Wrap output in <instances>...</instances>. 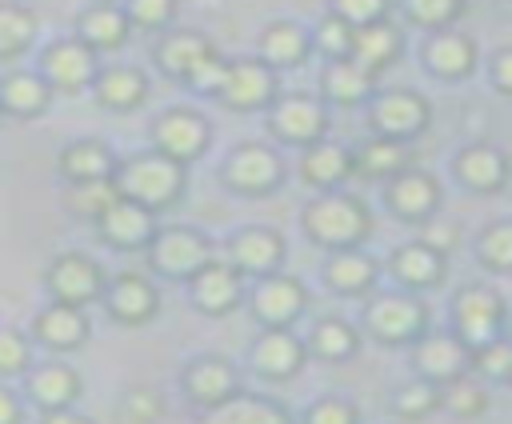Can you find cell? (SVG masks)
<instances>
[{"mask_svg":"<svg viewBox=\"0 0 512 424\" xmlns=\"http://www.w3.org/2000/svg\"><path fill=\"white\" fill-rule=\"evenodd\" d=\"M476 252H480V264H484V268L512 272V220H504V224H488V228L480 232Z\"/></svg>","mask_w":512,"mask_h":424,"instance_id":"obj_41","label":"cell"},{"mask_svg":"<svg viewBox=\"0 0 512 424\" xmlns=\"http://www.w3.org/2000/svg\"><path fill=\"white\" fill-rule=\"evenodd\" d=\"M304 284L292 276H264L252 292V312L264 328H288L304 308Z\"/></svg>","mask_w":512,"mask_h":424,"instance_id":"obj_13","label":"cell"},{"mask_svg":"<svg viewBox=\"0 0 512 424\" xmlns=\"http://www.w3.org/2000/svg\"><path fill=\"white\" fill-rule=\"evenodd\" d=\"M28 392H32V400H36L44 412L68 408V404L80 396V376H76L68 364H44V368L32 372Z\"/></svg>","mask_w":512,"mask_h":424,"instance_id":"obj_32","label":"cell"},{"mask_svg":"<svg viewBox=\"0 0 512 424\" xmlns=\"http://www.w3.org/2000/svg\"><path fill=\"white\" fill-rule=\"evenodd\" d=\"M36 36V16L12 0H0V60L24 52Z\"/></svg>","mask_w":512,"mask_h":424,"instance_id":"obj_39","label":"cell"},{"mask_svg":"<svg viewBox=\"0 0 512 424\" xmlns=\"http://www.w3.org/2000/svg\"><path fill=\"white\" fill-rule=\"evenodd\" d=\"M304 52H308V36H304V28L292 24V20H272V24L260 32V56H264V64H272V68H292V64L304 60Z\"/></svg>","mask_w":512,"mask_h":424,"instance_id":"obj_33","label":"cell"},{"mask_svg":"<svg viewBox=\"0 0 512 424\" xmlns=\"http://www.w3.org/2000/svg\"><path fill=\"white\" fill-rule=\"evenodd\" d=\"M32 364V344L12 332V328H0V376H16Z\"/></svg>","mask_w":512,"mask_h":424,"instance_id":"obj_46","label":"cell"},{"mask_svg":"<svg viewBox=\"0 0 512 424\" xmlns=\"http://www.w3.org/2000/svg\"><path fill=\"white\" fill-rule=\"evenodd\" d=\"M308 348L320 360H348L360 348V340H356L352 324H344V320H320L312 328V336H308Z\"/></svg>","mask_w":512,"mask_h":424,"instance_id":"obj_40","label":"cell"},{"mask_svg":"<svg viewBox=\"0 0 512 424\" xmlns=\"http://www.w3.org/2000/svg\"><path fill=\"white\" fill-rule=\"evenodd\" d=\"M452 320H456V332L464 336V344H468V348H480V344L496 340V328H500V320H504V304H500V296H496L492 288L472 284V288H464V292L456 296Z\"/></svg>","mask_w":512,"mask_h":424,"instance_id":"obj_4","label":"cell"},{"mask_svg":"<svg viewBox=\"0 0 512 424\" xmlns=\"http://www.w3.org/2000/svg\"><path fill=\"white\" fill-rule=\"evenodd\" d=\"M240 292H244V280H240V268H236V264L208 260V264L192 276V300H196V308L208 312V316H228V312L240 304Z\"/></svg>","mask_w":512,"mask_h":424,"instance_id":"obj_12","label":"cell"},{"mask_svg":"<svg viewBox=\"0 0 512 424\" xmlns=\"http://www.w3.org/2000/svg\"><path fill=\"white\" fill-rule=\"evenodd\" d=\"M48 288H52V296H56L60 304L80 308V304H88V300H96V296L104 292V272H100V264H96L92 256H84V252H64V256H56L52 268H48Z\"/></svg>","mask_w":512,"mask_h":424,"instance_id":"obj_5","label":"cell"},{"mask_svg":"<svg viewBox=\"0 0 512 424\" xmlns=\"http://www.w3.org/2000/svg\"><path fill=\"white\" fill-rule=\"evenodd\" d=\"M128 28H132L128 12L112 8V4H96L80 16V40L88 48H120L128 40Z\"/></svg>","mask_w":512,"mask_h":424,"instance_id":"obj_35","label":"cell"},{"mask_svg":"<svg viewBox=\"0 0 512 424\" xmlns=\"http://www.w3.org/2000/svg\"><path fill=\"white\" fill-rule=\"evenodd\" d=\"M0 424H20V400L8 388H0Z\"/></svg>","mask_w":512,"mask_h":424,"instance_id":"obj_56","label":"cell"},{"mask_svg":"<svg viewBox=\"0 0 512 424\" xmlns=\"http://www.w3.org/2000/svg\"><path fill=\"white\" fill-rule=\"evenodd\" d=\"M368 332L388 340V344H400V340H416L424 332V308L420 300L412 296H380L372 308H368Z\"/></svg>","mask_w":512,"mask_h":424,"instance_id":"obj_14","label":"cell"},{"mask_svg":"<svg viewBox=\"0 0 512 424\" xmlns=\"http://www.w3.org/2000/svg\"><path fill=\"white\" fill-rule=\"evenodd\" d=\"M424 124H428V104L408 88L384 92L372 104V128L388 140H412L416 132H424Z\"/></svg>","mask_w":512,"mask_h":424,"instance_id":"obj_10","label":"cell"},{"mask_svg":"<svg viewBox=\"0 0 512 424\" xmlns=\"http://www.w3.org/2000/svg\"><path fill=\"white\" fill-rule=\"evenodd\" d=\"M60 172L68 176V184H100L116 176V160L100 140H76L60 152Z\"/></svg>","mask_w":512,"mask_h":424,"instance_id":"obj_21","label":"cell"},{"mask_svg":"<svg viewBox=\"0 0 512 424\" xmlns=\"http://www.w3.org/2000/svg\"><path fill=\"white\" fill-rule=\"evenodd\" d=\"M492 80H496V88H500V92H508V96H512V48H508V52H500V56L492 60Z\"/></svg>","mask_w":512,"mask_h":424,"instance_id":"obj_55","label":"cell"},{"mask_svg":"<svg viewBox=\"0 0 512 424\" xmlns=\"http://www.w3.org/2000/svg\"><path fill=\"white\" fill-rule=\"evenodd\" d=\"M156 288L140 276V272H124L112 280L108 288V312L120 320V324H144L156 316Z\"/></svg>","mask_w":512,"mask_h":424,"instance_id":"obj_18","label":"cell"},{"mask_svg":"<svg viewBox=\"0 0 512 424\" xmlns=\"http://www.w3.org/2000/svg\"><path fill=\"white\" fill-rule=\"evenodd\" d=\"M200 424H292L288 412L276 404V400H264V396H232L216 408H208V416Z\"/></svg>","mask_w":512,"mask_h":424,"instance_id":"obj_28","label":"cell"},{"mask_svg":"<svg viewBox=\"0 0 512 424\" xmlns=\"http://www.w3.org/2000/svg\"><path fill=\"white\" fill-rule=\"evenodd\" d=\"M444 404H448L456 416H480L488 400H484V392H480L472 380H464V376H460V380H452V384H448Z\"/></svg>","mask_w":512,"mask_h":424,"instance_id":"obj_49","label":"cell"},{"mask_svg":"<svg viewBox=\"0 0 512 424\" xmlns=\"http://www.w3.org/2000/svg\"><path fill=\"white\" fill-rule=\"evenodd\" d=\"M116 196L136 200L144 208H168L180 192H184V164L164 156V152H140L124 164H116Z\"/></svg>","mask_w":512,"mask_h":424,"instance_id":"obj_1","label":"cell"},{"mask_svg":"<svg viewBox=\"0 0 512 424\" xmlns=\"http://www.w3.org/2000/svg\"><path fill=\"white\" fill-rule=\"evenodd\" d=\"M424 244L428 248H436V252H448L452 244H456V224H428V236H424Z\"/></svg>","mask_w":512,"mask_h":424,"instance_id":"obj_54","label":"cell"},{"mask_svg":"<svg viewBox=\"0 0 512 424\" xmlns=\"http://www.w3.org/2000/svg\"><path fill=\"white\" fill-rule=\"evenodd\" d=\"M44 76H48V84H56V88H64V92H76V88H84V84H96V52L76 36V40H60V44H52L48 52H44Z\"/></svg>","mask_w":512,"mask_h":424,"instance_id":"obj_11","label":"cell"},{"mask_svg":"<svg viewBox=\"0 0 512 424\" xmlns=\"http://www.w3.org/2000/svg\"><path fill=\"white\" fill-rule=\"evenodd\" d=\"M476 368L492 380H512V344L504 340H488L476 348Z\"/></svg>","mask_w":512,"mask_h":424,"instance_id":"obj_47","label":"cell"},{"mask_svg":"<svg viewBox=\"0 0 512 424\" xmlns=\"http://www.w3.org/2000/svg\"><path fill=\"white\" fill-rule=\"evenodd\" d=\"M300 360H304V348H300V340L288 336L284 328H268V332L256 340V348H252V364H256L268 380H288V376H296Z\"/></svg>","mask_w":512,"mask_h":424,"instance_id":"obj_22","label":"cell"},{"mask_svg":"<svg viewBox=\"0 0 512 424\" xmlns=\"http://www.w3.org/2000/svg\"><path fill=\"white\" fill-rule=\"evenodd\" d=\"M304 232L324 248H352L372 232V216L356 196L324 192L304 208Z\"/></svg>","mask_w":512,"mask_h":424,"instance_id":"obj_2","label":"cell"},{"mask_svg":"<svg viewBox=\"0 0 512 424\" xmlns=\"http://www.w3.org/2000/svg\"><path fill=\"white\" fill-rule=\"evenodd\" d=\"M44 424H92V420L72 408H52V412H44Z\"/></svg>","mask_w":512,"mask_h":424,"instance_id":"obj_57","label":"cell"},{"mask_svg":"<svg viewBox=\"0 0 512 424\" xmlns=\"http://www.w3.org/2000/svg\"><path fill=\"white\" fill-rule=\"evenodd\" d=\"M324 280H328V288H336L344 296H360L376 280V260L364 256L360 248H336L332 260L324 264Z\"/></svg>","mask_w":512,"mask_h":424,"instance_id":"obj_27","label":"cell"},{"mask_svg":"<svg viewBox=\"0 0 512 424\" xmlns=\"http://www.w3.org/2000/svg\"><path fill=\"white\" fill-rule=\"evenodd\" d=\"M388 268H392V276L404 288H432V284L444 280V256L436 248H428V244H404V248H396L392 260H388Z\"/></svg>","mask_w":512,"mask_h":424,"instance_id":"obj_23","label":"cell"},{"mask_svg":"<svg viewBox=\"0 0 512 424\" xmlns=\"http://www.w3.org/2000/svg\"><path fill=\"white\" fill-rule=\"evenodd\" d=\"M92 88H96V100L104 108H136L140 100H148V76L140 68H128V64L100 72Z\"/></svg>","mask_w":512,"mask_h":424,"instance_id":"obj_31","label":"cell"},{"mask_svg":"<svg viewBox=\"0 0 512 424\" xmlns=\"http://www.w3.org/2000/svg\"><path fill=\"white\" fill-rule=\"evenodd\" d=\"M116 200V184L112 180H100V184H72L68 192V204L84 216H100L108 204Z\"/></svg>","mask_w":512,"mask_h":424,"instance_id":"obj_44","label":"cell"},{"mask_svg":"<svg viewBox=\"0 0 512 424\" xmlns=\"http://www.w3.org/2000/svg\"><path fill=\"white\" fill-rule=\"evenodd\" d=\"M224 180L244 196H264L280 184V160L272 148L244 144L224 160Z\"/></svg>","mask_w":512,"mask_h":424,"instance_id":"obj_8","label":"cell"},{"mask_svg":"<svg viewBox=\"0 0 512 424\" xmlns=\"http://www.w3.org/2000/svg\"><path fill=\"white\" fill-rule=\"evenodd\" d=\"M412 364L420 372V380H432V384H452L464 376V364H468V344H460L456 336H424L412 352Z\"/></svg>","mask_w":512,"mask_h":424,"instance_id":"obj_15","label":"cell"},{"mask_svg":"<svg viewBox=\"0 0 512 424\" xmlns=\"http://www.w3.org/2000/svg\"><path fill=\"white\" fill-rule=\"evenodd\" d=\"M32 332H36L40 344H48V348H56V352H68V348H80V344H84V336H88V320H84L80 308L56 300L52 308H44V312L36 316Z\"/></svg>","mask_w":512,"mask_h":424,"instance_id":"obj_20","label":"cell"},{"mask_svg":"<svg viewBox=\"0 0 512 424\" xmlns=\"http://www.w3.org/2000/svg\"><path fill=\"white\" fill-rule=\"evenodd\" d=\"M332 12L340 20H348L352 28H364V24H376L388 16V0H332Z\"/></svg>","mask_w":512,"mask_h":424,"instance_id":"obj_48","label":"cell"},{"mask_svg":"<svg viewBox=\"0 0 512 424\" xmlns=\"http://www.w3.org/2000/svg\"><path fill=\"white\" fill-rule=\"evenodd\" d=\"M272 96H276V72L264 60H240V64H232L228 68V80L220 88V100L228 108H240V112L264 108V104H272Z\"/></svg>","mask_w":512,"mask_h":424,"instance_id":"obj_9","label":"cell"},{"mask_svg":"<svg viewBox=\"0 0 512 424\" xmlns=\"http://www.w3.org/2000/svg\"><path fill=\"white\" fill-rule=\"evenodd\" d=\"M348 172H352V156L336 144H312L300 160V176L316 188H336Z\"/></svg>","mask_w":512,"mask_h":424,"instance_id":"obj_36","label":"cell"},{"mask_svg":"<svg viewBox=\"0 0 512 424\" xmlns=\"http://www.w3.org/2000/svg\"><path fill=\"white\" fill-rule=\"evenodd\" d=\"M456 176H460L472 192H496V188H504V180H508V160H504L496 148L476 144V148H464V152L456 156Z\"/></svg>","mask_w":512,"mask_h":424,"instance_id":"obj_26","label":"cell"},{"mask_svg":"<svg viewBox=\"0 0 512 424\" xmlns=\"http://www.w3.org/2000/svg\"><path fill=\"white\" fill-rule=\"evenodd\" d=\"M304 424H360V412L348 400L328 396V400H316L312 404V412L304 416Z\"/></svg>","mask_w":512,"mask_h":424,"instance_id":"obj_53","label":"cell"},{"mask_svg":"<svg viewBox=\"0 0 512 424\" xmlns=\"http://www.w3.org/2000/svg\"><path fill=\"white\" fill-rule=\"evenodd\" d=\"M436 200H440V188H436V180L428 172H400L388 184V204H392V212L400 220H424V216H432Z\"/></svg>","mask_w":512,"mask_h":424,"instance_id":"obj_19","label":"cell"},{"mask_svg":"<svg viewBox=\"0 0 512 424\" xmlns=\"http://www.w3.org/2000/svg\"><path fill=\"white\" fill-rule=\"evenodd\" d=\"M400 52V28L392 20H376V24H364L356 28V40H352V60L364 64L368 72H380L384 64H392Z\"/></svg>","mask_w":512,"mask_h":424,"instance_id":"obj_29","label":"cell"},{"mask_svg":"<svg viewBox=\"0 0 512 424\" xmlns=\"http://www.w3.org/2000/svg\"><path fill=\"white\" fill-rule=\"evenodd\" d=\"M472 60H476V44H472L468 36H460V32L440 28V32H432V40L424 44V64H428L436 76H464V72L472 68Z\"/></svg>","mask_w":512,"mask_h":424,"instance_id":"obj_30","label":"cell"},{"mask_svg":"<svg viewBox=\"0 0 512 424\" xmlns=\"http://www.w3.org/2000/svg\"><path fill=\"white\" fill-rule=\"evenodd\" d=\"M228 68H232V64H228V60H220V56L212 52L208 60H200V64H196V72H192L184 84H188V88H196V92H212V96H220V88H224V80H228Z\"/></svg>","mask_w":512,"mask_h":424,"instance_id":"obj_51","label":"cell"},{"mask_svg":"<svg viewBox=\"0 0 512 424\" xmlns=\"http://www.w3.org/2000/svg\"><path fill=\"white\" fill-rule=\"evenodd\" d=\"M152 140H156V152H164V156L188 164V160H196V156L204 152V144H208V124H204V116L192 112V108H168V112L156 120Z\"/></svg>","mask_w":512,"mask_h":424,"instance_id":"obj_6","label":"cell"},{"mask_svg":"<svg viewBox=\"0 0 512 424\" xmlns=\"http://www.w3.org/2000/svg\"><path fill=\"white\" fill-rule=\"evenodd\" d=\"M216 48L200 36V32H172V36H164L160 44H156V64L168 72V76H176V80H188L192 72H196V64L200 60H208Z\"/></svg>","mask_w":512,"mask_h":424,"instance_id":"obj_24","label":"cell"},{"mask_svg":"<svg viewBox=\"0 0 512 424\" xmlns=\"http://www.w3.org/2000/svg\"><path fill=\"white\" fill-rule=\"evenodd\" d=\"M408 156H412V152L404 148V140H388V136H380V140H368V144L360 148L356 168L368 172V176H400L404 164H408Z\"/></svg>","mask_w":512,"mask_h":424,"instance_id":"obj_38","label":"cell"},{"mask_svg":"<svg viewBox=\"0 0 512 424\" xmlns=\"http://www.w3.org/2000/svg\"><path fill=\"white\" fill-rule=\"evenodd\" d=\"M148 256H152L156 272L192 280L212 260V248L196 228H168V232H156V240L148 244Z\"/></svg>","mask_w":512,"mask_h":424,"instance_id":"obj_3","label":"cell"},{"mask_svg":"<svg viewBox=\"0 0 512 424\" xmlns=\"http://www.w3.org/2000/svg\"><path fill=\"white\" fill-rule=\"evenodd\" d=\"M352 40H356V28L348 24V20H340L336 12L320 24V32H316V48L328 56V60H348L352 56Z\"/></svg>","mask_w":512,"mask_h":424,"instance_id":"obj_43","label":"cell"},{"mask_svg":"<svg viewBox=\"0 0 512 424\" xmlns=\"http://www.w3.org/2000/svg\"><path fill=\"white\" fill-rule=\"evenodd\" d=\"M284 260V240L268 228H244L232 236V264L240 272H272Z\"/></svg>","mask_w":512,"mask_h":424,"instance_id":"obj_25","label":"cell"},{"mask_svg":"<svg viewBox=\"0 0 512 424\" xmlns=\"http://www.w3.org/2000/svg\"><path fill=\"white\" fill-rule=\"evenodd\" d=\"M436 404H444V396H440V388H436L432 380H416V384H408V388H400V392L392 396V408H396V416H404V420H420V416H428Z\"/></svg>","mask_w":512,"mask_h":424,"instance_id":"obj_42","label":"cell"},{"mask_svg":"<svg viewBox=\"0 0 512 424\" xmlns=\"http://www.w3.org/2000/svg\"><path fill=\"white\" fill-rule=\"evenodd\" d=\"M320 84H324V96L328 100H336V104H360L372 92V72L364 64H356L352 56L348 60H328Z\"/></svg>","mask_w":512,"mask_h":424,"instance_id":"obj_34","label":"cell"},{"mask_svg":"<svg viewBox=\"0 0 512 424\" xmlns=\"http://www.w3.org/2000/svg\"><path fill=\"white\" fill-rule=\"evenodd\" d=\"M176 12V0H128V20L140 28H160Z\"/></svg>","mask_w":512,"mask_h":424,"instance_id":"obj_52","label":"cell"},{"mask_svg":"<svg viewBox=\"0 0 512 424\" xmlns=\"http://www.w3.org/2000/svg\"><path fill=\"white\" fill-rule=\"evenodd\" d=\"M160 412H164V404H160V396L152 388H132L124 396V420L128 424H156Z\"/></svg>","mask_w":512,"mask_h":424,"instance_id":"obj_50","label":"cell"},{"mask_svg":"<svg viewBox=\"0 0 512 424\" xmlns=\"http://www.w3.org/2000/svg\"><path fill=\"white\" fill-rule=\"evenodd\" d=\"M460 4H464V0H404L408 16H412L416 24H424V28H436V32L448 28V20H456Z\"/></svg>","mask_w":512,"mask_h":424,"instance_id":"obj_45","label":"cell"},{"mask_svg":"<svg viewBox=\"0 0 512 424\" xmlns=\"http://www.w3.org/2000/svg\"><path fill=\"white\" fill-rule=\"evenodd\" d=\"M48 104V84L32 72H12L0 80V108L12 112V116H36L40 108Z\"/></svg>","mask_w":512,"mask_h":424,"instance_id":"obj_37","label":"cell"},{"mask_svg":"<svg viewBox=\"0 0 512 424\" xmlns=\"http://www.w3.org/2000/svg\"><path fill=\"white\" fill-rule=\"evenodd\" d=\"M272 128H276V136H284L292 144H320V136L328 128V116L308 96H284L272 108Z\"/></svg>","mask_w":512,"mask_h":424,"instance_id":"obj_17","label":"cell"},{"mask_svg":"<svg viewBox=\"0 0 512 424\" xmlns=\"http://www.w3.org/2000/svg\"><path fill=\"white\" fill-rule=\"evenodd\" d=\"M184 392H188L196 404L216 408V404H224V400H232V396L240 392L236 368H232L224 356H200V360H192L188 372H184Z\"/></svg>","mask_w":512,"mask_h":424,"instance_id":"obj_16","label":"cell"},{"mask_svg":"<svg viewBox=\"0 0 512 424\" xmlns=\"http://www.w3.org/2000/svg\"><path fill=\"white\" fill-rule=\"evenodd\" d=\"M96 228L108 244L116 248H144L156 240V212L136 204V200H124L116 196L100 216H96Z\"/></svg>","mask_w":512,"mask_h":424,"instance_id":"obj_7","label":"cell"}]
</instances>
